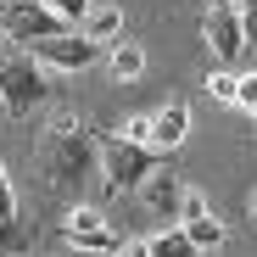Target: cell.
I'll use <instances>...</instances> for the list:
<instances>
[{
  "label": "cell",
  "instance_id": "6da1fadb",
  "mask_svg": "<svg viewBox=\"0 0 257 257\" xmlns=\"http://www.w3.org/2000/svg\"><path fill=\"white\" fill-rule=\"evenodd\" d=\"M45 168L51 179H84V174H101V140L84 135V123L62 117L45 140Z\"/></svg>",
  "mask_w": 257,
  "mask_h": 257
},
{
  "label": "cell",
  "instance_id": "7a4b0ae2",
  "mask_svg": "<svg viewBox=\"0 0 257 257\" xmlns=\"http://www.w3.org/2000/svg\"><path fill=\"white\" fill-rule=\"evenodd\" d=\"M157 157H162V151L128 140V135H106V140H101V174H106V190H117V196L140 190V185L157 174Z\"/></svg>",
  "mask_w": 257,
  "mask_h": 257
},
{
  "label": "cell",
  "instance_id": "3957f363",
  "mask_svg": "<svg viewBox=\"0 0 257 257\" xmlns=\"http://www.w3.org/2000/svg\"><path fill=\"white\" fill-rule=\"evenodd\" d=\"M73 23L67 17H56L45 0H0V34L6 39H56V34H67Z\"/></svg>",
  "mask_w": 257,
  "mask_h": 257
},
{
  "label": "cell",
  "instance_id": "277c9868",
  "mask_svg": "<svg viewBox=\"0 0 257 257\" xmlns=\"http://www.w3.org/2000/svg\"><path fill=\"white\" fill-rule=\"evenodd\" d=\"M0 90H6V106L17 117H28L34 106H45L51 84H45V67H39L34 56H6L0 62Z\"/></svg>",
  "mask_w": 257,
  "mask_h": 257
},
{
  "label": "cell",
  "instance_id": "5b68a950",
  "mask_svg": "<svg viewBox=\"0 0 257 257\" xmlns=\"http://www.w3.org/2000/svg\"><path fill=\"white\" fill-rule=\"evenodd\" d=\"M201 39L212 45V56H218L224 67L240 62L246 51V23H240V0H212L207 17H201Z\"/></svg>",
  "mask_w": 257,
  "mask_h": 257
},
{
  "label": "cell",
  "instance_id": "8992f818",
  "mask_svg": "<svg viewBox=\"0 0 257 257\" xmlns=\"http://www.w3.org/2000/svg\"><path fill=\"white\" fill-rule=\"evenodd\" d=\"M95 56H101V45H95V39H84V34H73V28L34 45V62H39V67H62V73H84Z\"/></svg>",
  "mask_w": 257,
  "mask_h": 257
},
{
  "label": "cell",
  "instance_id": "52a82bcc",
  "mask_svg": "<svg viewBox=\"0 0 257 257\" xmlns=\"http://www.w3.org/2000/svg\"><path fill=\"white\" fill-rule=\"evenodd\" d=\"M179 229H185L196 246H224V224L212 218V207H207L201 190H185V201H179Z\"/></svg>",
  "mask_w": 257,
  "mask_h": 257
},
{
  "label": "cell",
  "instance_id": "ba28073f",
  "mask_svg": "<svg viewBox=\"0 0 257 257\" xmlns=\"http://www.w3.org/2000/svg\"><path fill=\"white\" fill-rule=\"evenodd\" d=\"M185 135H190V112L174 101V106H162V112H151V146L157 151H174V146H185Z\"/></svg>",
  "mask_w": 257,
  "mask_h": 257
},
{
  "label": "cell",
  "instance_id": "9c48e42d",
  "mask_svg": "<svg viewBox=\"0 0 257 257\" xmlns=\"http://www.w3.org/2000/svg\"><path fill=\"white\" fill-rule=\"evenodd\" d=\"M140 196L157 207V212H174L179 218V201H185V185H179V174H168V168H157V174L140 185Z\"/></svg>",
  "mask_w": 257,
  "mask_h": 257
},
{
  "label": "cell",
  "instance_id": "30bf717a",
  "mask_svg": "<svg viewBox=\"0 0 257 257\" xmlns=\"http://www.w3.org/2000/svg\"><path fill=\"white\" fill-rule=\"evenodd\" d=\"M146 73V51L135 45V39H123V45H112V78L117 84H135Z\"/></svg>",
  "mask_w": 257,
  "mask_h": 257
},
{
  "label": "cell",
  "instance_id": "8fae6325",
  "mask_svg": "<svg viewBox=\"0 0 257 257\" xmlns=\"http://www.w3.org/2000/svg\"><path fill=\"white\" fill-rule=\"evenodd\" d=\"M84 39H95V45H101V39H112V34H123V12L117 6H101V12H90V17H84V28H78Z\"/></svg>",
  "mask_w": 257,
  "mask_h": 257
},
{
  "label": "cell",
  "instance_id": "7c38bea8",
  "mask_svg": "<svg viewBox=\"0 0 257 257\" xmlns=\"http://www.w3.org/2000/svg\"><path fill=\"white\" fill-rule=\"evenodd\" d=\"M196 251H201V246H196L179 224H174V229H162V235H151V257H196Z\"/></svg>",
  "mask_w": 257,
  "mask_h": 257
},
{
  "label": "cell",
  "instance_id": "4fadbf2b",
  "mask_svg": "<svg viewBox=\"0 0 257 257\" xmlns=\"http://www.w3.org/2000/svg\"><path fill=\"white\" fill-rule=\"evenodd\" d=\"M62 235L73 240V251H123L112 229H62Z\"/></svg>",
  "mask_w": 257,
  "mask_h": 257
},
{
  "label": "cell",
  "instance_id": "5bb4252c",
  "mask_svg": "<svg viewBox=\"0 0 257 257\" xmlns=\"http://www.w3.org/2000/svg\"><path fill=\"white\" fill-rule=\"evenodd\" d=\"M235 90H240L235 73H207V95H212V101H235Z\"/></svg>",
  "mask_w": 257,
  "mask_h": 257
},
{
  "label": "cell",
  "instance_id": "9a60e30c",
  "mask_svg": "<svg viewBox=\"0 0 257 257\" xmlns=\"http://www.w3.org/2000/svg\"><path fill=\"white\" fill-rule=\"evenodd\" d=\"M45 6H51L56 17H67V23H84V17H90V0H45Z\"/></svg>",
  "mask_w": 257,
  "mask_h": 257
},
{
  "label": "cell",
  "instance_id": "2e32d148",
  "mask_svg": "<svg viewBox=\"0 0 257 257\" xmlns=\"http://www.w3.org/2000/svg\"><path fill=\"white\" fill-rule=\"evenodd\" d=\"M12 218H17V190L6 179V168H0V224H12Z\"/></svg>",
  "mask_w": 257,
  "mask_h": 257
},
{
  "label": "cell",
  "instance_id": "e0dca14e",
  "mask_svg": "<svg viewBox=\"0 0 257 257\" xmlns=\"http://www.w3.org/2000/svg\"><path fill=\"white\" fill-rule=\"evenodd\" d=\"M235 106H246V112L257 117V73H246V78H240V90H235Z\"/></svg>",
  "mask_w": 257,
  "mask_h": 257
},
{
  "label": "cell",
  "instance_id": "ac0fdd59",
  "mask_svg": "<svg viewBox=\"0 0 257 257\" xmlns=\"http://www.w3.org/2000/svg\"><path fill=\"white\" fill-rule=\"evenodd\" d=\"M123 135H128V140H140V146H151V117H128V123H123ZM151 151H157V146H151Z\"/></svg>",
  "mask_w": 257,
  "mask_h": 257
},
{
  "label": "cell",
  "instance_id": "d6986e66",
  "mask_svg": "<svg viewBox=\"0 0 257 257\" xmlns=\"http://www.w3.org/2000/svg\"><path fill=\"white\" fill-rule=\"evenodd\" d=\"M240 23H246V39H257V0H240Z\"/></svg>",
  "mask_w": 257,
  "mask_h": 257
},
{
  "label": "cell",
  "instance_id": "ffe728a7",
  "mask_svg": "<svg viewBox=\"0 0 257 257\" xmlns=\"http://www.w3.org/2000/svg\"><path fill=\"white\" fill-rule=\"evenodd\" d=\"M117 257H151V240H123Z\"/></svg>",
  "mask_w": 257,
  "mask_h": 257
},
{
  "label": "cell",
  "instance_id": "44dd1931",
  "mask_svg": "<svg viewBox=\"0 0 257 257\" xmlns=\"http://www.w3.org/2000/svg\"><path fill=\"white\" fill-rule=\"evenodd\" d=\"M17 246V224H0V251H12Z\"/></svg>",
  "mask_w": 257,
  "mask_h": 257
},
{
  "label": "cell",
  "instance_id": "7402d4cb",
  "mask_svg": "<svg viewBox=\"0 0 257 257\" xmlns=\"http://www.w3.org/2000/svg\"><path fill=\"white\" fill-rule=\"evenodd\" d=\"M73 257H117V251H73Z\"/></svg>",
  "mask_w": 257,
  "mask_h": 257
},
{
  "label": "cell",
  "instance_id": "603a6c76",
  "mask_svg": "<svg viewBox=\"0 0 257 257\" xmlns=\"http://www.w3.org/2000/svg\"><path fill=\"white\" fill-rule=\"evenodd\" d=\"M246 212H251V218H257V190H251V201H246Z\"/></svg>",
  "mask_w": 257,
  "mask_h": 257
},
{
  "label": "cell",
  "instance_id": "cb8c5ba5",
  "mask_svg": "<svg viewBox=\"0 0 257 257\" xmlns=\"http://www.w3.org/2000/svg\"><path fill=\"white\" fill-rule=\"evenodd\" d=\"M0 112H12V106H6V90H0Z\"/></svg>",
  "mask_w": 257,
  "mask_h": 257
}]
</instances>
